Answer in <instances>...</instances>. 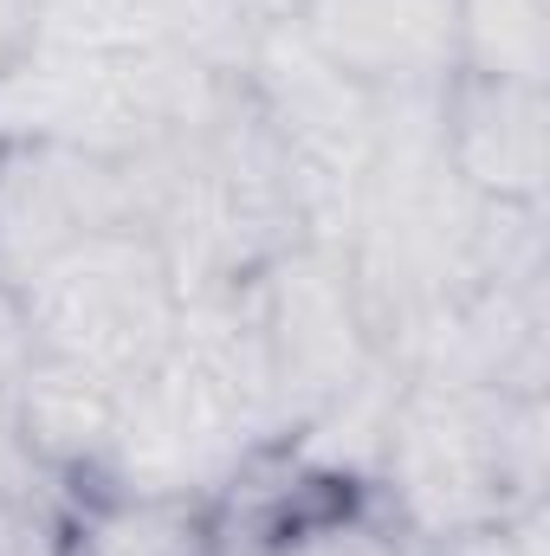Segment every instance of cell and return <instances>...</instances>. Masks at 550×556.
I'll return each instance as SVG.
<instances>
[{
  "label": "cell",
  "mask_w": 550,
  "mask_h": 556,
  "mask_svg": "<svg viewBox=\"0 0 550 556\" xmlns=\"http://www.w3.org/2000/svg\"><path fill=\"white\" fill-rule=\"evenodd\" d=\"M124 181L130 220L162 253L182 304L240 291L247 278L311 240L285 149L253 111L247 85H234V98L188 137L124 162Z\"/></svg>",
  "instance_id": "obj_1"
},
{
  "label": "cell",
  "mask_w": 550,
  "mask_h": 556,
  "mask_svg": "<svg viewBox=\"0 0 550 556\" xmlns=\"http://www.w3.org/2000/svg\"><path fill=\"white\" fill-rule=\"evenodd\" d=\"M376 466L396 492V511L427 544L538 511L545 395H499V389L402 376Z\"/></svg>",
  "instance_id": "obj_2"
},
{
  "label": "cell",
  "mask_w": 550,
  "mask_h": 556,
  "mask_svg": "<svg viewBox=\"0 0 550 556\" xmlns=\"http://www.w3.org/2000/svg\"><path fill=\"white\" fill-rule=\"evenodd\" d=\"M20 311L33 330V356H59L130 389L168 350L182 291L162 253L137 227H124V233H91L33 266L20 278Z\"/></svg>",
  "instance_id": "obj_3"
},
{
  "label": "cell",
  "mask_w": 550,
  "mask_h": 556,
  "mask_svg": "<svg viewBox=\"0 0 550 556\" xmlns=\"http://www.w3.org/2000/svg\"><path fill=\"white\" fill-rule=\"evenodd\" d=\"M247 304H253V324L273 363L285 433H298L324 402H337L357 376L383 363L337 247H317V240L291 247L260 278H247Z\"/></svg>",
  "instance_id": "obj_4"
},
{
  "label": "cell",
  "mask_w": 550,
  "mask_h": 556,
  "mask_svg": "<svg viewBox=\"0 0 550 556\" xmlns=\"http://www.w3.org/2000/svg\"><path fill=\"white\" fill-rule=\"evenodd\" d=\"M124 227H137L124 162L72 142H0V273L13 285L52 253Z\"/></svg>",
  "instance_id": "obj_5"
},
{
  "label": "cell",
  "mask_w": 550,
  "mask_h": 556,
  "mask_svg": "<svg viewBox=\"0 0 550 556\" xmlns=\"http://www.w3.org/2000/svg\"><path fill=\"white\" fill-rule=\"evenodd\" d=\"M291 26L376 98H421L453 78V0H298Z\"/></svg>",
  "instance_id": "obj_6"
},
{
  "label": "cell",
  "mask_w": 550,
  "mask_h": 556,
  "mask_svg": "<svg viewBox=\"0 0 550 556\" xmlns=\"http://www.w3.org/2000/svg\"><path fill=\"white\" fill-rule=\"evenodd\" d=\"M440 149L479 201L538 207L550 175L545 85H505V78H460L453 72L440 85Z\"/></svg>",
  "instance_id": "obj_7"
},
{
  "label": "cell",
  "mask_w": 550,
  "mask_h": 556,
  "mask_svg": "<svg viewBox=\"0 0 550 556\" xmlns=\"http://www.w3.org/2000/svg\"><path fill=\"white\" fill-rule=\"evenodd\" d=\"M124 415V382H104L78 363L33 356L20 389H13V420L33 453V466L72 472V466H104L111 433Z\"/></svg>",
  "instance_id": "obj_8"
},
{
  "label": "cell",
  "mask_w": 550,
  "mask_h": 556,
  "mask_svg": "<svg viewBox=\"0 0 550 556\" xmlns=\"http://www.w3.org/2000/svg\"><path fill=\"white\" fill-rule=\"evenodd\" d=\"M550 26L545 0H453V72L545 85Z\"/></svg>",
  "instance_id": "obj_9"
},
{
  "label": "cell",
  "mask_w": 550,
  "mask_h": 556,
  "mask_svg": "<svg viewBox=\"0 0 550 556\" xmlns=\"http://www.w3.org/2000/svg\"><path fill=\"white\" fill-rule=\"evenodd\" d=\"M78 556H214L208 511L195 498L117 492L78 538Z\"/></svg>",
  "instance_id": "obj_10"
},
{
  "label": "cell",
  "mask_w": 550,
  "mask_h": 556,
  "mask_svg": "<svg viewBox=\"0 0 550 556\" xmlns=\"http://www.w3.org/2000/svg\"><path fill=\"white\" fill-rule=\"evenodd\" d=\"M278 556H402V544L376 525H330V531H311L304 544H285Z\"/></svg>",
  "instance_id": "obj_11"
},
{
  "label": "cell",
  "mask_w": 550,
  "mask_h": 556,
  "mask_svg": "<svg viewBox=\"0 0 550 556\" xmlns=\"http://www.w3.org/2000/svg\"><path fill=\"white\" fill-rule=\"evenodd\" d=\"M26 363H33V330L20 311V285L0 273V389H20Z\"/></svg>",
  "instance_id": "obj_12"
},
{
  "label": "cell",
  "mask_w": 550,
  "mask_h": 556,
  "mask_svg": "<svg viewBox=\"0 0 550 556\" xmlns=\"http://www.w3.org/2000/svg\"><path fill=\"white\" fill-rule=\"evenodd\" d=\"M33 13L39 0H0V72L33 52Z\"/></svg>",
  "instance_id": "obj_13"
},
{
  "label": "cell",
  "mask_w": 550,
  "mask_h": 556,
  "mask_svg": "<svg viewBox=\"0 0 550 556\" xmlns=\"http://www.w3.org/2000/svg\"><path fill=\"white\" fill-rule=\"evenodd\" d=\"M26 505L20 498H0V556H26Z\"/></svg>",
  "instance_id": "obj_14"
}]
</instances>
